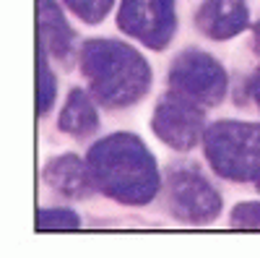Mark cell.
<instances>
[{
	"mask_svg": "<svg viewBox=\"0 0 260 258\" xmlns=\"http://www.w3.org/2000/svg\"><path fill=\"white\" fill-rule=\"evenodd\" d=\"M86 162L96 188L120 204H148L159 190L156 162L133 133H115L96 141Z\"/></svg>",
	"mask_w": 260,
	"mask_h": 258,
	"instance_id": "cell-1",
	"label": "cell"
},
{
	"mask_svg": "<svg viewBox=\"0 0 260 258\" xmlns=\"http://www.w3.org/2000/svg\"><path fill=\"white\" fill-rule=\"evenodd\" d=\"M81 71L91 94L107 107H127L143 99L151 68L141 52L115 39H91L81 50Z\"/></svg>",
	"mask_w": 260,
	"mask_h": 258,
	"instance_id": "cell-2",
	"label": "cell"
},
{
	"mask_svg": "<svg viewBox=\"0 0 260 258\" xmlns=\"http://www.w3.org/2000/svg\"><path fill=\"white\" fill-rule=\"evenodd\" d=\"M211 167L226 180L255 183L260 190V123H213L203 133Z\"/></svg>",
	"mask_w": 260,
	"mask_h": 258,
	"instance_id": "cell-3",
	"label": "cell"
},
{
	"mask_svg": "<svg viewBox=\"0 0 260 258\" xmlns=\"http://www.w3.org/2000/svg\"><path fill=\"white\" fill-rule=\"evenodd\" d=\"M169 86L201 107L219 104L226 94V73L211 55L201 50H185L169 68Z\"/></svg>",
	"mask_w": 260,
	"mask_h": 258,
	"instance_id": "cell-4",
	"label": "cell"
},
{
	"mask_svg": "<svg viewBox=\"0 0 260 258\" xmlns=\"http://www.w3.org/2000/svg\"><path fill=\"white\" fill-rule=\"evenodd\" d=\"M117 26L151 50H164L175 37V0H122Z\"/></svg>",
	"mask_w": 260,
	"mask_h": 258,
	"instance_id": "cell-5",
	"label": "cell"
},
{
	"mask_svg": "<svg viewBox=\"0 0 260 258\" xmlns=\"http://www.w3.org/2000/svg\"><path fill=\"white\" fill-rule=\"evenodd\" d=\"M151 128L167 146L187 152L203 136V107L177 92H169L159 99Z\"/></svg>",
	"mask_w": 260,
	"mask_h": 258,
	"instance_id": "cell-6",
	"label": "cell"
},
{
	"mask_svg": "<svg viewBox=\"0 0 260 258\" xmlns=\"http://www.w3.org/2000/svg\"><path fill=\"white\" fill-rule=\"evenodd\" d=\"M167 193L172 214L180 217L182 222H208L221 211L219 193L198 169L190 167L169 169Z\"/></svg>",
	"mask_w": 260,
	"mask_h": 258,
	"instance_id": "cell-7",
	"label": "cell"
},
{
	"mask_svg": "<svg viewBox=\"0 0 260 258\" xmlns=\"http://www.w3.org/2000/svg\"><path fill=\"white\" fill-rule=\"evenodd\" d=\"M247 3L245 0H206L198 11L195 24L211 39H232L247 26Z\"/></svg>",
	"mask_w": 260,
	"mask_h": 258,
	"instance_id": "cell-8",
	"label": "cell"
},
{
	"mask_svg": "<svg viewBox=\"0 0 260 258\" xmlns=\"http://www.w3.org/2000/svg\"><path fill=\"white\" fill-rule=\"evenodd\" d=\"M45 180L62 196L71 198H86L91 193V188L96 185L91 178L89 162H83L73 154H62L55 157L47 167H45Z\"/></svg>",
	"mask_w": 260,
	"mask_h": 258,
	"instance_id": "cell-9",
	"label": "cell"
},
{
	"mask_svg": "<svg viewBox=\"0 0 260 258\" xmlns=\"http://www.w3.org/2000/svg\"><path fill=\"white\" fill-rule=\"evenodd\" d=\"M39 45L60 63H68L73 52V32L55 0H39Z\"/></svg>",
	"mask_w": 260,
	"mask_h": 258,
	"instance_id": "cell-10",
	"label": "cell"
},
{
	"mask_svg": "<svg viewBox=\"0 0 260 258\" xmlns=\"http://www.w3.org/2000/svg\"><path fill=\"white\" fill-rule=\"evenodd\" d=\"M57 125H60L62 133H71L76 138H83V136L96 131L99 115H96L89 94H86L83 89H73L68 94V102H65V107H62Z\"/></svg>",
	"mask_w": 260,
	"mask_h": 258,
	"instance_id": "cell-11",
	"label": "cell"
},
{
	"mask_svg": "<svg viewBox=\"0 0 260 258\" xmlns=\"http://www.w3.org/2000/svg\"><path fill=\"white\" fill-rule=\"evenodd\" d=\"M45 55H47V47L39 45V58H37V112L39 115H47L55 102V76L47 68Z\"/></svg>",
	"mask_w": 260,
	"mask_h": 258,
	"instance_id": "cell-12",
	"label": "cell"
},
{
	"mask_svg": "<svg viewBox=\"0 0 260 258\" xmlns=\"http://www.w3.org/2000/svg\"><path fill=\"white\" fill-rule=\"evenodd\" d=\"M115 0H65L68 6L81 21L86 24H99V21L107 16V11L112 8Z\"/></svg>",
	"mask_w": 260,
	"mask_h": 258,
	"instance_id": "cell-13",
	"label": "cell"
},
{
	"mask_svg": "<svg viewBox=\"0 0 260 258\" xmlns=\"http://www.w3.org/2000/svg\"><path fill=\"white\" fill-rule=\"evenodd\" d=\"M37 227L39 230H73L78 227V217L76 211H68V209H42L37 214Z\"/></svg>",
	"mask_w": 260,
	"mask_h": 258,
	"instance_id": "cell-14",
	"label": "cell"
},
{
	"mask_svg": "<svg viewBox=\"0 0 260 258\" xmlns=\"http://www.w3.org/2000/svg\"><path fill=\"white\" fill-rule=\"evenodd\" d=\"M232 224L234 227H260V204H237L232 209Z\"/></svg>",
	"mask_w": 260,
	"mask_h": 258,
	"instance_id": "cell-15",
	"label": "cell"
},
{
	"mask_svg": "<svg viewBox=\"0 0 260 258\" xmlns=\"http://www.w3.org/2000/svg\"><path fill=\"white\" fill-rule=\"evenodd\" d=\"M250 94H252V99H255L257 107H260V68L255 71V76H252V81H250Z\"/></svg>",
	"mask_w": 260,
	"mask_h": 258,
	"instance_id": "cell-16",
	"label": "cell"
}]
</instances>
